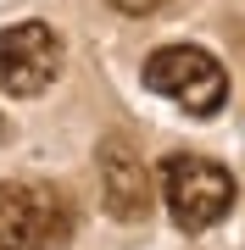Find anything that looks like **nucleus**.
<instances>
[{"instance_id":"nucleus-1","label":"nucleus","mask_w":245,"mask_h":250,"mask_svg":"<svg viewBox=\"0 0 245 250\" xmlns=\"http://www.w3.org/2000/svg\"><path fill=\"white\" fill-rule=\"evenodd\" d=\"M73 233V206L39 178L0 184V250H56Z\"/></svg>"},{"instance_id":"nucleus-2","label":"nucleus","mask_w":245,"mask_h":250,"mask_svg":"<svg viewBox=\"0 0 245 250\" xmlns=\"http://www.w3.org/2000/svg\"><path fill=\"white\" fill-rule=\"evenodd\" d=\"M162 200H167V217L184 233H206L234 206V178H228V167H218L206 156H167L162 161Z\"/></svg>"},{"instance_id":"nucleus-3","label":"nucleus","mask_w":245,"mask_h":250,"mask_svg":"<svg viewBox=\"0 0 245 250\" xmlns=\"http://www.w3.org/2000/svg\"><path fill=\"white\" fill-rule=\"evenodd\" d=\"M145 89L167 95L173 106L190 111V117H212L223 106V95H228V78H223V67H218L212 50H200V45H162L145 62Z\"/></svg>"},{"instance_id":"nucleus-4","label":"nucleus","mask_w":245,"mask_h":250,"mask_svg":"<svg viewBox=\"0 0 245 250\" xmlns=\"http://www.w3.org/2000/svg\"><path fill=\"white\" fill-rule=\"evenodd\" d=\"M62 72V39L50 22H11L0 28V89L6 95H45Z\"/></svg>"},{"instance_id":"nucleus-5","label":"nucleus","mask_w":245,"mask_h":250,"mask_svg":"<svg viewBox=\"0 0 245 250\" xmlns=\"http://www.w3.org/2000/svg\"><path fill=\"white\" fill-rule=\"evenodd\" d=\"M100 195H106V211L117 217V223H139V217H151V172L139 150L128 139H100Z\"/></svg>"},{"instance_id":"nucleus-6","label":"nucleus","mask_w":245,"mask_h":250,"mask_svg":"<svg viewBox=\"0 0 245 250\" xmlns=\"http://www.w3.org/2000/svg\"><path fill=\"white\" fill-rule=\"evenodd\" d=\"M111 6H117L123 17H151V11H162L167 0H111Z\"/></svg>"}]
</instances>
